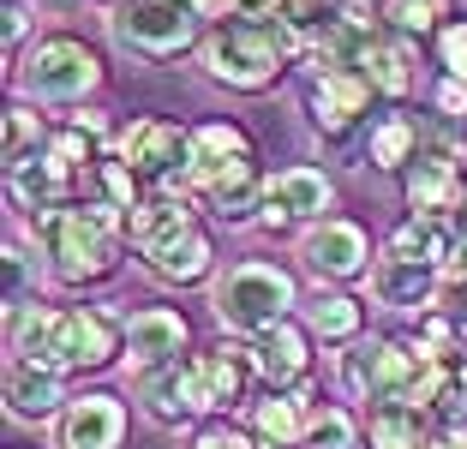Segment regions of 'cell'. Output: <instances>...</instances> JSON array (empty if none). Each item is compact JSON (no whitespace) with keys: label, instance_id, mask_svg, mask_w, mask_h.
Instances as JSON below:
<instances>
[{"label":"cell","instance_id":"obj_1","mask_svg":"<svg viewBox=\"0 0 467 449\" xmlns=\"http://www.w3.org/2000/svg\"><path fill=\"white\" fill-rule=\"evenodd\" d=\"M13 354L36 360L48 371H102L126 354V318L109 306H42L30 299L13 312Z\"/></svg>","mask_w":467,"mask_h":449},{"label":"cell","instance_id":"obj_2","mask_svg":"<svg viewBox=\"0 0 467 449\" xmlns=\"http://www.w3.org/2000/svg\"><path fill=\"white\" fill-rule=\"evenodd\" d=\"M126 222H132V210L109 204V198H78V204H60L48 216H36L30 234H36L48 276L60 287H102L120 276Z\"/></svg>","mask_w":467,"mask_h":449},{"label":"cell","instance_id":"obj_3","mask_svg":"<svg viewBox=\"0 0 467 449\" xmlns=\"http://www.w3.org/2000/svg\"><path fill=\"white\" fill-rule=\"evenodd\" d=\"M198 60H204V78L222 84L234 96H264L282 84V72L306 60V37L288 18H222L204 30L198 42Z\"/></svg>","mask_w":467,"mask_h":449},{"label":"cell","instance_id":"obj_4","mask_svg":"<svg viewBox=\"0 0 467 449\" xmlns=\"http://www.w3.org/2000/svg\"><path fill=\"white\" fill-rule=\"evenodd\" d=\"M13 84L36 109H84L109 84V60L97 42L72 37V30H48L13 60Z\"/></svg>","mask_w":467,"mask_h":449},{"label":"cell","instance_id":"obj_5","mask_svg":"<svg viewBox=\"0 0 467 449\" xmlns=\"http://www.w3.org/2000/svg\"><path fill=\"white\" fill-rule=\"evenodd\" d=\"M294 306H300V282H294V270H282L270 258H240L228 270H216V282H210L216 324L228 336H246V341H258L264 329L294 318Z\"/></svg>","mask_w":467,"mask_h":449},{"label":"cell","instance_id":"obj_6","mask_svg":"<svg viewBox=\"0 0 467 449\" xmlns=\"http://www.w3.org/2000/svg\"><path fill=\"white\" fill-rule=\"evenodd\" d=\"M204 30L210 18L192 0H109V42L144 67H168V60L192 55Z\"/></svg>","mask_w":467,"mask_h":449},{"label":"cell","instance_id":"obj_7","mask_svg":"<svg viewBox=\"0 0 467 449\" xmlns=\"http://www.w3.org/2000/svg\"><path fill=\"white\" fill-rule=\"evenodd\" d=\"M420 366H426V354L413 348V336H359L336 360V378L359 408H378V402H408Z\"/></svg>","mask_w":467,"mask_h":449},{"label":"cell","instance_id":"obj_8","mask_svg":"<svg viewBox=\"0 0 467 449\" xmlns=\"http://www.w3.org/2000/svg\"><path fill=\"white\" fill-rule=\"evenodd\" d=\"M114 156L138 174L144 192H186L192 168V126L168 120V114H138L114 132Z\"/></svg>","mask_w":467,"mask_h":449},{"label":"cell","instance_id":"obj_9","mask_svg":"<svg viewBox=\"0 0 467 449\" xmlns=\"http://www.w3.org/2000/svg\"><path fill=\"white\" fill-rule=\"evenodd\" d=\"M378 84L366 78L359 67H317L312 78H306V126H312L317 138H330V144H348L354 132H366L371 120H378Z\"/></svg>","mask_w":467,"mask_h":449},{"label":"cell","instance_id":"obj_10","mask_svg":"<svg viewBox=\"0 0 467 449\" xmlns=\"http://www.w3.org/2000/svg\"><path fill=\"white\" fill-rule=\"evenodd\" d=\"M462 198H467V168H462L455 138L426 132L420 156L401 168V204H408V216H462Z\"/></svg>","mask_w":467,"mask_h":449},{"label":"cell","instance_id":"obj_11","mask_svg":"<svg viewBox=\"0 0 467 449\" xmlns=\"http://www.w3.org/2000/svg\"><path fill=\"white\" fill-rule=\"evenodd\" d=\"M371 258H378V252H371V234L359 228L354 216H324V222H312V228L300 234V264L330 287L366 282Z\"/></svg>","mask_w":467,"mask_h":449},{"label":"cell","instance_id":"obj_12","mask_svg":"<svg viewBox=\"0 0 467 449\" xmlns=\"http://www.w3.org/2000/svg\"><path fill=\"white\" fill-rule=\"evenodd\" d=\"M330 204H336V180L312 162H288V168H275L270 186H264V216L258 222L270 234L312 228V222L330 216Z\"/></svg>","mask_w":467,"mask_h":449},{"label":"cell","instance_id":"obj_13","mask_svg":"<svg viewBox=\"0 0 467 449\" xmlns=\"http://www.w3.org/2000/svg\"><path fill=\"white\" fill-rule=\"evenodd\" d=\"M438 282H443L438 264L413 258V252H401V245H389V240H384V252H378L371 270H366L371 306H384V312H408V318H420V312L438 306Z\"/></svg>","mask_w":467,"mask_h":449},{"label":"cell","instance_id":"obj_14","mask_svg":"<svg viewBox=\"0 0 467 449\" xmlns=\"http://www.w3.org/2000/svg\"><path fill=\"white\" fill-rule=\"evenodd\" d=\"M138 264L144 276L162 287H198V282H216V234L204 222H186L180 234L156 245H138Z\"/></svg>","mask_w":467,"mask_h":449},{"label":"cell","instance_id":"obj_15","mask_svg":"<svg viewBox=\"0 0 467 449\" xmlns=\"http://www.w3.org/2000/svg\"><path fill=\"white\" fill-rule=\"evenodd\" d=\"M186 366H192V390H198V408L204 413L240 408L252 395V383H264L258 354H252V348H234V341H216L204 354H186Z\"/></svg>","mask_w":467,"mask_h":449},{"label":"cell","instance_id":"obj_16","mask_svg":"<svg viewBox=\"0 0 467 449\" xmlns=\"http://www.w3.org/2000/svg\"><path fill=\"white\" fill-rule=\"evenodd\" d=\"M186 348H192V324H186L174 306H144V312H126V354H120V366L132 371V378L186 360Z\"/></svg>","mask_w":467,"mask_h":449},{"label":"cell","instance_id":"obj_17","mask_svg":"<svg viewBox=\"0 0 467 449\" xmlns=\"http://www.w3.org/2000/svg\"><path fill=\"white\" fill-rule=\"evenodd\" d=\"M126 444V402L109 390L72 395L55 420V449H120Z\"/></svg>","mask_w":467,"mask_h":449},{"label":"cell","instance_id":"obj_18","mask_svg":"<svg viewBox=\"0 0 467 449\" xmlns=\"http://www.w3.org/2000/svg\"><path fill=\"white\" fill-rule=\"evenodd\" d=\"M312 324H300V318H282L275 329H264L258 341H252V354H258V378L264 390H300V383H312Z\"/></svg>","mask_w":467,"mask_h":449},{"label":"cell","instance_id":"obj_19","mask_svg":"<svg viewBox=\"0 0 467 449\" xmlns=\"http://www.w3.org/2000/svg\"><path fill=\"white\" fill-rule=\"evenodd\" d=\"M312 408H317L312 383H300V390H270L264 402H252V437H258V449H300L306 425H312Z\"/></svg>","mask_w":467,"mask_h":449},{"label":"cell","instance_id":"obj_20","mask_svg":"<svg viewBox=\"0 0 467 449\" xmlns=\"http://www.w3.org/2000/svg\"><path fill=\"white\" fill-rule=\"evenodd\" d=\"M138 408L150 413L156 425H168V432H186V425L198 420V390H192V366L186 360H174V366H156L138 378Z\"/></svg>","mask_w":467,"mask_h":449},{"label":"cell","instance_id":"obj_21","mask_svg":"<svg viewBox=\"0 0 467 449\" xmlns=\"http://www.w3.org/2000/svg\"><path fill=\"white\" fill-rule=\"evenodd\" d=\"M6 408H13V420H60V408H67V371H48L36 360L6 354Z\"/></svg>","mask_w":467,"mask_h":449},{"label":"cell","instance_id":"obj_22","mask_svg":"<svg viewBox=\"0 0 467 449\" xmlns=\"http://www.w3.org/2000/svg\"><path fill=\"white\" fill-rule=\"evenodd\" d=\"M366 444L371 449H438V420L413 402H378L366 408Z\"/></svg>","mask_w":467,"mask_h":449},{"label":"cell","instance_id":"obj_23","mask_svg":"<svg viewBox=\"0 0 467 449\" xmlns=\"http://www.w3.org/2000/svg\"><path fill=\"white\" fill-rule=\"evenodd\" d=\"M420 144H426V126L413 120L408 109H384L378 120L366 126V162L378 168V174H401V168L420 156Z\"/></svg>","mask_w":467,"mask_h":449},{"label":"cell","instance_id":"obj_24","mask_svg":"<svg viewBox=\"0 0 467 449\" xmlns=\"http://www.w3.org/2000/svg\"><path fill=\"white\" fill-rule=\"evenodd\" d=\"M186 222H198L192 192H144V198L132 204L126 240H132V252H138V245H156V240H168V234H180Z\"/></svg>","mask_w":467,"mask_h":449},{"label":"cell","instance_id":"obj_25","mask_svg":"<svg viewBox=\"0 0 467 449\" xmlns=\"http://www.w3.org/2000/svg\"><path fill=\"white\" fill-rule=\"evenodd\" d=\"M306 324H312V336L324 348H348V341L366 336V306L354 294H342V287H317L312 306H306Z\"/></svg>","mask_w":467,"mask_h":449},{"label":"cell","instance_id":"obj_26","mask_svg":"<svg viewBox=\"0 0 467 449\" xmlns=\"http://www.w3.org/2000/svg\"><path fill=\"white\" fill-rule=\"evenodd\" d=\"M359 72L378 84V96H384V102H408L413 84H420V72H413V42L389 30V37L378 42L366 60H359Z\"/></svg>","mask_w":467,"mask_h":449},{"label":"cell","instance_id":"obj_27","mask_svg":"<svg viewBox=\"0 0 467 449\" xmlns=\"http://www.w3.org/2000/svg\"><path fill=\"white\" fill-rule=\"evenodd\" d=\"M48 138H55V126L36 114V102H25V96H18L13 109H6V138H0V162H6V174H13V168H25L30 156H42V150H48Z\"/></svg>","mask_w":467,"mask_h":449},{"label":"cell","instance_id":"obj_28","mask_svg":"<svg viewBox=\"0 0 467 449\" xmlns=\"http://www.w3.org/2000/svg\"><path fill=\"white\" fill-rule=\"evenodd\" d=\"M42 270H48V258H42V245H36V234H6V318L13 312H25L30 299H36V282H42Z\"/></svg>","mask_w":467,"mask_h":449},{"label":"cell","instance_id":"obj_29","mask_svg":"<svg viewBox=\"0 0 467 449\" xmlns=\"http://www.w3.org/2000/svg\"><path fill=\"white\" fill-rule=\"evenodd\" d=\"M450 18H455L450 0H384V25L408 42H431Z\"/></svg>","mask_w":467,"mask_h":449},{"label":"cell","instance_id":"obj_30","mask_svg":"<svg viewBox=\"0 0 467 449\" xmlns=\"http://www.w3.org/2000/svg\"><path fill=\"white\" fill-rule=\"evenodd\" d=\"M300 449H366V437H359V420H354L348 408H336V402H317Z\"/></svg>","mask_w":467,"mask_h":449},{"label":"cell","instance_id":"obj_31","mask_svg":"<svg viewBox=\"0 0 467 449\" xmlns=\"http://www.w3.org/2000/svg\"><path fill=\"white\" fill-rule=\"evenodd\" d=\"M30 6H36V0H6V6H0V42H6V60H18L30 48V25H36V13H30Z\"/></svg>","mask_w":467,"mask_h":449},{"label":"cell","instance_id":"obj_32","mask_svg":"<svg viewBox=\"0 0 467 449\" xmlns=\"http://www.w3.org/2000/svg\"><path fill=\"white\" fill-rule=\"evenodd\" d=\"M431 55L450 78H467V18H450V25L431 37Z\"/></svg>","mask_w":467,"mask_h":449},{"label":"cell","instance_id":"obj_33","mask_svg":"<svg viewBox=\"0 0 467 449\" xmlns=\"http://www.w3.org/2000/svg\"><path fill=\"white\" fill-rule=\"evenodd\" d=\"M431 109H438L443 120H467V78H450V72H443V78L431 84Z\"/></svg>","mask_w":467,"mask_h":449},{"label":"cell","instance_id":"obj_34","mask_svg":"<svg viewBox=\"0 0 467 449\" xmlns=\"http://www.w3.org/2000/svg\"><path fill=\"white\" fill-rule=\"evenodd\" d=\"M438 312H450L455 324H467V270H450L438 282Z\"/></svg>","mask_w":467,"mask_h":449},{"label":"cell","instance_id":"obj_35","mask_svg":"<svg viewBox=\"0 0 467 449\" xmlns=\"http://www.w3.org/2000/svg\"><path fill=\"white\" fill-rule=\"evenodd\" d=\"M198 449H258V437L252 432H240V425H204V432H198Z\"/></svg>","mask_w":467,"mask_h":449},{"label":"cell","instance_id":"obj_36","mask_svg":"<svg viewBox=\"0 0 467 449\" xmlns=\"http://www.w3.org/2000/svg\"><path fill=\"white\" fill-rule=\"evenodd\" d=\"M282 0H228V18H275Z\"/></svg>","mask_w":467,"mask_h":449},{"label":"cell","instance_id":"obj_37","mask_svg":"<svg viewBox=\"0 0 467 449\" xmlns=\"http://www.w3.org/2000/svg\"><path fill=\"white\" fill-rule=\"evenodd\" d=\"M438 449H467V420H455V425H438Z\"/></svg>","mask_w":467,"mask_h":449},{"label":"cell","instance_id":"obj_38","mask_svg":"<svg viewBox=\"0 0 467 449\" xmlns=\"http://www.w3.org/2000/svg\"><path fill=\"white\" fill-rule=\"evenodd\" d=\"M192 6L210 18V25H222V18H228V0H192Z\"/></svg>","mask_w":467,"mask_h":449},{"label":"cell","instance_id":"obj_39","mask_svg":"<svg viewBox=\"0 0 467 449\" xmlns=\"http://www.w3.org/2000/svg\"><path fill=\"white\" fill-rule=\"evenodd\" d=\"M36 6H72V0H36Z\"/></svg>","mask_w":467,"mask_h":449},{"label":"cell","instance_id":"obj_40","mask_svg":"<svg viewBox=\"0 0 467 449\" xmlns=\"http://www.w3.org/2000/svg\"><path fill=\"white\" fill-rule=\"evenodd\" d=\"M359 6H378V13H384V0H359Z\"/></svg>","mask_w":467,"mask_h":449},{"label":"cell","instance_id":"obj_41","mask_svg":"<svg viewBox=\"0 0 467 449\" xmlns=\"http://www.w3.org/2000/svg\"><path fill=\"white\" fill-rule=\"evenodd\" d=\"M462 383H467V354H462Z\"/></svg>","mask_w":467,"mask_h":449},{"label":"cell","instance_id":"obj_42","mask_svg":"<svg viewBox=\"0 0 467 449\" xmlns=\"http://www.w3.org/2000/svg\"><path fill=\"white\" fill-rule=\"evenodd\" d=\"M462 210H467V198H462Z\"/></svg>","mask_w":467,"mask_h":449}]
</instances>
